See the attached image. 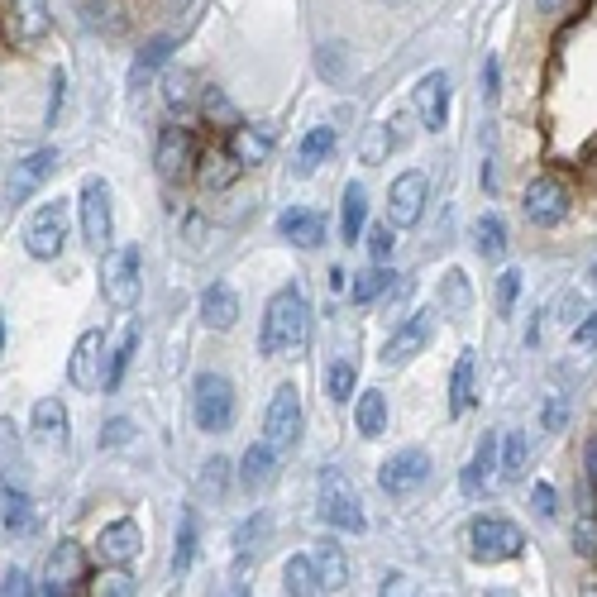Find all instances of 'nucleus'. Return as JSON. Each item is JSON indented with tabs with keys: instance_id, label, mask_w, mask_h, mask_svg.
<instances>
[{
	"instance_id": "obj_1",
	"label": "nucleus",
	"mask_w": 597,
	"mask_h": 597,
	"mask_svg": "<svg viewBox=\"0 0 597 597\" xmlns=\"http://www.w3.org/2000/svg\"><path fill=\"white\" fill-rule=\"evenodd\" d=\"M306 335H311V306H306V292H301L297 282H287V287H278V292L268 297L258 349H263V359H278V354L301 349Z\"/></svg>"
},
{
	"instance_id": "obj_2",
	"label": "nucleus",
	"mask_w": 597,
	"mask_h": 597,
	"mask_svg": "<svg viewBox=\"0 0 597 597\" xmlns=\"http://www.w3.org/2000/svg\"><path fill=\"white\" fill-rule=\"evenodd\" d=\"M316 512H320V521H325V526H335V531H349V535L368 531V516H363L359 492H354V483H349L340 469H325V473H320V502H316Z\"/></svg>"
},
{
	"instance_id": "obj_3",
	"label": "nucleus",
	"mask_w": 597,
	"mask_h": 597,
	"mask_svg": "<svg viewBox=\"0 0 597 597\" xmlns=\"http://www.w3.org/2000/svg\"><path fill=\"white\" fill-rule=\"evenodd\" d=\"M139 273H144V258H139L134 244L106 249V258H101V297H106L115 311H129V306L139 301V287H144Z\"/></svg>"
},
{
	"instance_id": "obj_4",
	"label": "nucleus",
	"mask_w": 597,
	"mask_h": 597,
	"mask_svg": "<svg viewBox=\"0 0 597 597\" xmlns=\"http://www.w3.org/2000/svg\"><path fill=\"white\" fill-rule=\"evenodd\" d=\"M192 416L206 435H220L235 421V383L225 373H201L192 387Z\"/></svg>"
},
{
	"instance_id": "obj_5",
	"label": "nucleus",
	"mask_w": 597,
	"mask_h": 597,
	"mask_svg": "<svg viewBox=\"0 0 597 597\" xmlns=\"http://www.w3.org/2000/svg\"><path fill=\"white\" fill-rule=\"evenodd\" d=\"M469 545H473V559L502 564V559H516L526 550V535H521V526L507 521V516H478L469 526Z\"/></svg>"
},
{
	"instance_id": "obj_6",
	"label": "nucleus",
	"mask_w": 597,
	"mask_h": 597,
	"mask_svg": "<svg viewBox=\"0 0 597 597\" xmlns=\"http://www.w3.org/2000/svg\"><path fill=\"white\" fill-rule=\"evenodd\" d=\"M67 244V201H48L39 211L24 220V254L48 263V258H58Z\"/></svg>"
},
{
	"instance_id": "obj_7",
	"label": "nucleus",
	"mask_w": 597,
	"mask_h": 597,
	"mask_svg": "<svg viewBox=\"0 0 597 597\" xmlns=\"http://www.w3.org/2000/svg\"><path fill=\"white\" fill-rule=\"evenodd\" d=\"M430 469H435V464H430L426 449H416V445L397 449L392 459H383V469H378V488H383L387 497H397V502H402V497H411V492L426 488Z\"/></svg>"
},
{
	"instance_id": "obj_8",
	"label": "nucleus",
	"mask_w": 597,
	"mask_h": 597,
	"mask_svg": "<svg viewBox=\"0 0 597 597\" xmlns=\"http://www.w3.org/2000/svg\"><path fill=\"white\" fill-rule=\"evenodd\" d=\"M297 435H301V392L292 383H282L273 392V402H268V416H263V440L282 459L287 449L297 445Z\"/></svg>"
},
{
	"instance_id": "obj_9",
	"label": "nucleus",
	"mask_w": 597,
	"mask_h": 597,
	"mask_svg": "<svg viewBox=\"0 0 597 597\" xmlns=\"http://www.w3.org/2000/svg\"><path fill=\"white\" fill-rule=\"evenodd\" d=\"M82 239L96 249V254H106L110 249V235H115V215H110V187L106 177H86L82 182Z\"/></svg>"
},
{
	"instance_id": "obj_10",
	"label": "nucleus",
	"mask_w": 597,
	"mask_h": 597,
	"mask_svg": "<svg viewBox=\"0 0 597 597\" xmlns=\"http://www.w3.org/2000/svg\"><path fill=\"white\" fill-rule=\"evenodd\" d=\"M53 168H58V149H39V153H29V158H20L10 168V177H5V206H24L53 177Z\"/></svg>"
},
{
	"instance_id": "obj_11",
	"label": "nucleus",
	"mask_w": 597,
	"mask_h": 597,
	"mask_svg": "<svg viewBox=\"0 0 597 597\" xmlns=\"http://www.w3.org/2000/svg\"><path fill=\"white\" fill-rule=\"evenodd\" d=\"M139 550H144V531H139V521H129V516L110 521L106 531L96 535V559H101L106 569H129V564L139 559Z\"/></svg>"
},
{
	"instance_id": "obj_12",
	"label": "nucleus",
	"mask_w": 597,
	"mask_h": 597,
	"mask_svg": "<svg viewBox=\"0 0 597 597\" xmlns=\"http://www.w3.org/2000/svg\"><path fill=\"white\" fill-rule=\"evenodd\" d=\"M82 583H86V550L77 545V540H63V545L48 555V569H43L39 593L63 597V593H77Z\"/></svg>"
},
{
	"instance_id": "obj_13",
	"label": "nucleus",
	"mask_w": 597,
	"mask_h": 597,
	"mask_svg": "<svg viewBox=\"0 0 597 597\" xmlns=\"http://www.w3.org/2000/svg\"><path fill=\"white\" fill-rule=\"evenodd\" d=\"M106 335L101 330H86L77 349H72V363H67V378L72 387H82V392H96V387H106Z\"/></svg>"
},
{
	"instance_id": "obj_14",
	"label": "nucleus",
	"mask_w": 597,
	"mask_h": 597,
	"mask_svg": "<svg viewBox=\"0 0 597 597\" xmlns=\"http://www.w3.org/2000/svg\"><path fill=\"white\" fill-rule=\"evenodd\" d=\"M153 163H158V172L163 177H187V172L196 168V139L192 129L172 125L158 134V149H153Z\"/></svg>"
},
{
	"instance_id": "obj_15",
	"label": "nucleus",
	"mask_w": 597,
	"mask_h": 597,
	"mask_svg": "<svg viewBox=\"0 0 597 597\" xmlns=\"http://www.w3.org/2000/svg\"><path fill=\"white\" fill-rule=\"evenodd\" d=\"M426 172H402L392 187H387V211H392V220L397 225H416L421 220V211H426Z\"/></svg>"
},
{
	"instance_id": "obj_16",
	"label": "nucleus",
	"mask_w": 597,
	"mask_h": 597,
	"mask_svg": "<svg viewBox=\"0 0 597 597\" xmlns=\"http://www.w3.org/2000/svg\"><path fill=\"white\" fill-rule=\"evenodd\" d=\"M411 101H416L421 125H426L430 134H440L449 120V77L445 72H426V77L416 82V91H411Z\"/></svg>"
},
{
	"instance_id": "obj_17",
	"label": "nucleus",
	"mask_w": 597,
	"mask_h": 597,
	"mask_svg": "<svg viewBox=\"0 0 597 597\" xmlns=\"http://www.w3.org/2000/svg\"><path fill=\"white\" fill-rule=\"evenodd\" d=\"M526 215H531L535 225H559V220L569 215L564 182H559V177H535L531 187H526Z\"/></svg>"
},
{
	"instance_id": "obj_18",
	"label": "nucleus",
	"mask_w": 597,
	"mask_h": 597,
	"mask_svg": "<svg viewBox=\"0 0 597 597\" xmlns=\"http://www.w3.org/2000/svg\"><path fill=\"white\" fill-rule=\"evenodd\" d=\"M430 335H435V311H416V316L406 320V325H397V335L383 344V363L416 359V354L430 344Z\"/></svg>"
},
{
	"instance_id": "obj_19",
	"label": "nucleus",
	"mask_w": 597,
	"mask_h": 597,
	"mask_svg": "<svg viewBox=\"0 0 597 597\" xmlns=\"http://www.w3.org/2000/svg\"><path fill=\"white\" fill-rule=\"evenodd\" d=\"M201 320H206L211 330H230L239 320V292L230 282H211V287L201 292Z\"/></svg>"
},
{
	"instance_id": "obj_20",
	"label": "nucleus",
	"mask_w": 597,
	"mask_h": 597,
	"mask_svg": "<svg viewBox=\"0 0 597 597\" xmlns=\"http://www.w3.org/2000/svg\"><path fill=\"white\" fill-rule=\"evenodd\" d=\"M29 426H34V435H39L43 445H67L72 421H67V406L58 402V397H39V402H34V416H29Z\"/></svg>"
},
{
	"instance_id": "obj_21",
	"label": "nucleus",
	"mask_w": 597,
	"mask_h": 597,
	"mask_svg": "<svg viewBox=\"0 0 597 597\" xmlns=\"http://www.w3.org/2000/svg\"><path fill=\"white\" fill-rule=\"evenodd\" d=\"M278 235L292 239L297 249H316L320 239H325V220H320L316 211H306V206H292V211H282Z\"/></svg>"
},
{
	"instance_id": "obj_22",
	"label": "nucleus",
	"mask_w": 597,
	"mask_h": 597,
	"mask_svg": "<svg viewBox=\"0 0 597 597\" xmlns=\"http://www.w3.org/2000/svg\"><path fill=\"white\" fill-rule=\"evenodd\" d=\"M10 20H15V39L20 43H39L53 29L48 0H10Z\"/></svg>"
},
{
	"instance_id": "obj_23",
	"label": "nucleus",
	"mask_w": 597,
	"mask_h": 597,
	"mask_svg": "<svg viewBox=\"0 0 597 597\" xmlns=\"http://www.w3.org/2000/svg\"><path fill=\"white\" fill-rule=\"evenodd\" d=\"M492 473H497V435H483L478 449H473L469 469H464V478H459V488L469 492V497H478V492H488Z\"/></svg>"
},
{
	"instance_id": "obj_24",
	"label": "nucleus",
	"mask_w": 597,
	"mask_h": 597,
	"mask_svg": "<svg viewBox=\"0 0 597 597\" xmlns=\"http://www.w3.org/2000/svg\"><path fill=\"white\" fill-rule=\"evenodd\" d=\"M340 206H344V211H340V239H344V244H359V239H363V220H368V187H363V182H349Z\"/></svg>"
},
{
	"instance_id": "obj_25",
	"label": "nucleus",
	"mask_w": 597,
	"mask_h": 597,
	"mask_svg": "<svg viewBox=\"0 0 597 597\" xmlns=\"http://www.w3.org/2000/svg\"><path fill=\"white\" fill-rule=\"evenodd\" d=\"M273 473H278V454L268 449V440H258V445L244 454V464H239V483L249 492H258L273 483Z\"/></svg>"
},
{
	"instance_id": "obj_26",
	"label": "nucleus",
	"mask_w": 597,
	"mask_h": 597,
	"mask_svg": "<svg viewBox=\"0 0 597 597\" xmlns=\"http://www.w3.org/2000/svg\"><path fill=\"white\" fill-rule=\"evenodd\" d=\"M34 526V502L15 483H0V531H29Z\"/></svg>"
},
{
	"instance_id": "obj_27",
	"label": "nucleus",
	"mask_w": 597,
	"mask_h": 597,
	"mask_svg": "<svg viewBox=\"0 0 597 597\" xmlns=\"http://www.w3.org/2000/svg\"><path fill=\"white\" fill-rule=\"evenodd\" d=\"M330 153H335V129H330V125L311 129V134L297 144V172H301V177H311V172H316Z\"/></svg>"
},
{
	"instance_id": "obj_28",
	"label": "nucleus",
	"mask_w": 597,
	"mask_h": 597,
	"mask_svg": "<svg viewBox=\"0 0 597 597\" xmlns=\"http://www.w3.org/2000/svg\"><path fill=\"white\" fill-rule=\"evenodd\" d=\"M354 426H359V435H368V440H378L387 430V397L378 387H368L359 397V406H354Z\"/></svg>"
},
{
	"instance_id": "obj_29",
	"label": "nucleus",
	"mask_w": 597,
	"mask_h": 597,
	"mask_svg": "<svg viewBox=\"0 0 597 597\" xmlns=\"http://www.w3.org/2000/svg\"><path fill=\"white\" fill-rule=\"evenodd\" d=\"M473 349H464L459 359H454V378H449V416H464L473 402Z\"/></svg>"
},
{
	"instance_id": "obj_30",
	"label": "nucleus",
	"mask_w": 597,
	"mask_h": 597,
	"mask_svg": "<svg viewBox=\"0 0 597 597\" xmlns=\"http://www.w3.org/2000/svg\"><path fill=\"white\" fill-rule=\"evenodd\" d=\"M282 583H287V593H297V597L325 593V588H320L316 555H292V559H287V569H282Z\"/></svg>"
},
{
	"instance_id": "obj_31",
	"label": "nucleus",
	"mask_w": 597,
	"mask_h": 597,
	"mask_svg": "<svg viewBox=\"0 0 597 597\" xmlns=\"http://www.w3.org/2000/svg\"><path fill=\"white\" fill-rule=\"evenodd\" d=\"M268 531H273V521H268V512H254L249 521H239L235 531V555H239V569L249 564V559L263 550V540H268Z\"/></svg>"
},
{
	"instance_id": "obj_32",
	"label": "nucleus",
	"mask_w": 597,
	"mask_h": 597,
	"mask_svg": "<svg viewBox=\"0 0 597 597\" xmlns=\"http://www.w3.org/2000/svg\"><path fill=\"white\" fill-rule=\"evenodd\" d=\"M168 53H172V39H168V34H158V39H153L149 48L139 53V63L129 67V86H134V91H144V86L153 82V72L168 63Z\"/></svg>"
},
{
	"instance_id": "obj_33",
	"label": "nucleus",
	"mask_w": 597,
	"mask_h": 597,
	"mask_svg": "<svg viewBox=\"0 0 597 597\" xmlns=\"http://www.w3.org/2000/svg\"><path fill=\"white\" fill-rule=\"evenodd\" d=\"M268 149H273V144H268V134H258V129H244V125L230 129V153H235L244 168L263 163V158H268Z\"/></svg>"
},
{
	"instance_id": "obj_34",
	"label": "nucleus",
	"mask_w": 597,
	"mask_h": 597,
	"mask_svg": "<svg viewBox=\"0 0 597 597\" xmlns=\"http://www.w3.org/2000/svg\"><path fill=\"white\" fill-rule=\"evenodd\" d=\"M239 168H244V163H239L230 149L211 153V158L201 163V187H206V192H215V187H230V182L239 177Z\"/></svg>"
},
{
	"instance_id": "obj_35",
	"label": "nucleus",
	"mask_w": 597,
	"mask_h": 597,
	"mask_svg": "<svg viewBox=\"0 0 597 597\" xmlns=\"http://www.w3.org/2000/svg\"><path fill=\"white\" fill-rule=\"evenodd\" d=\"M473 249L483 258H502L507 254V225H502L497 215H483V220L473 225Z\"/></svg>"
},
{
	"instance_id": "obj_36",
	"label": "nucleus",
	"mask_w": 597,
	"mask_h": 597,
	"mask_svg": "<svg viewBox=\"0 0 597 597\" xmlns=\"http://www.w3.org/2000/svg\"><path fill=\"white\" fill-rule=\"evenodd\" d=\"M354 383H359L354 359H330V368H325V397H330V402H349V397H354Z\"/></svg>"
},
{
	"instance_id": "obj_37",
	"label": "nucleus",
	"mask_w": 597,
	"mask_h": 597,
	"mask_svg": "<svg viewBox=\"0 0 597 597\" xmlns=\"http://www.w3.org/2000/svg\"><path fill=\"white\" fill-rule=\"evenodd\" d=\"M134 349H139V325L129 320L125 335H120V344L110 349V359H106V387H120V378H125L129 359H134Z\"/></svg>"
},
{
	"instance_id": "obj_38",
	"label": "nucleus",
	"mask_w": 597,
	"mask_h": 597,
	"mask_svg": "<svg viewBox=\"0 0 597 597\" xmlns=\"http://www.w3.org/2000/svg\"><path fill=\"white\" fill-rule=\"evenodd\" d=\"M397 273H387V268H373V273H363L359 282H354V301L359 306H373V301H383L387 292H397Z\"/></svg>"
},
{
	"instance_id": "obj_39",
	"label": "nucleus",
	"mask_w": 597,
	"mask_h": 597,
	"mask_svg": "<svg viewBox=\"0 0 597 597\" xmlns=\"http://www.w3.org/2000/svg\"><path fill=\"white\" fill-rule=\"evenodd\" d=\"M15 473H20V430L10 416H0V478L15 483Z\"/></svg>"
},
{
	"instance_id": "obj_40",
	"label": "nucleus",
	"mask_w": 597,
	"mask_h": 597,
	"mask_svg": "<svg viewBox=\"0 0 597 597\" xmlns=\"http://www.w3.org/2000/svg\"><path fill=\"white\" fill-rule=\"evenodd\" d=\"M201 110H206V120H211V125H220V129H239V125H244V120H239V110H235V101H230L225 91H215V86H206Z\"/></svg>"
},
{
	"instance_id": "obj_41",
	"label": "nucleus",
	"mask_w": 597,
	"mask_h": 597,
	"mask_svg": "<svg viewBox=\"0 0 597 597\" xmlns=\"http://www.w3.org/2000/svg\"><path fill=\"white\" fill-rule=\"evenodd\" d=\"M192 559H196V512L187 507L182 512V535H177V555H172V574L182 578L192 569Z\"/></svg>"
},
{
	"instance_id": "obj_42",
	"label": "nucleus",
	"mask_w": 597,
	"mask_h": 597,
	"mask_svg": "<svg viewBox=\"0 0 597 597\" xmlns=\"http://www.w3.org/2000/svg\"><path fill=\"white\" fill-rule=\"evenodd\" d=\"M316 569H320V588L325 593H335V588H344V578H349V564H344V555L330 545V550H320L316 555Z\"/></svg>"
},
{
	"instance_id": "obj_43",
	"label": "nucleus",
	"mask_w": 597,
	"mask_h": 597,
	"mask_svg": "<svg viewBox=\"0 0 597 597\" xmlns=\"http://www.w3.org/2000/svg\"><path fill=\"white\" fill-rule=\"evenodd\" d=\"M196 483H201V492H206V497H225V488H230V459H220V454H215V459H206Z\"/></svg>"
},
{
	"instance_id": "obj_44",
	"label": "nucleus",
	"mask_w": 597,
	"mask_h": 597,
	"mask_svg": "<svg viewBox=\"0 0 597 597\" xmlns=\"http://www.w3.org/2000/svg\"><path fill=\"white\" fill-rule=\"evenodd\" d=\"M163 86H168L163 96H168V106H172V110H187V106H192V86H196L192 72H182V67H177V72H172V77H168Z\"/></svg>"
},
{
	"instance_id": "obj_45",
	"label": "nucleus",
	"mask_w": 597,
	"mask_h": 597,
	"mask_svg": "<svg viewBox=\"0 0 597 597\" xmlns=\"http://www.w3.org/2000/svg\"><path fill=\"white\" fill-rule=\"evenodd\" d=\"M516 292H521V268H507V273L497 278V311H502V316H512Z\"/></svg>"
},
{
	"instance_id": "obj_46",
	"label": "nucleus",
	"mask_w": 597,
	"mask_h": 597,
	"mask_svg": "<svg viewBox=\"0 0 597 597\" xmlns=\"http://www.w3.org/2000/svg\"><path fill=\"white\" fill-rule=\"evenodd\" d=\"M574 550L583 559H597V516H583L574 526Z\"/></svg>"
},
{
	"instance_id": "obj_47",
	"label": "nucleus",
	"mask_w": 597,
	"mask_h": 597,
	"mask_svg": "<svg viewBox=\"0 0 597 597\" xmlns=\"http://www.w3.org/2000/svg\"><path fill=\"white\" fill-rule=\"evenodd\" d=\"M440 301H449L454 311H464V306H469V282H464V273H449L445 287H440Z\"/></svg>"
},
{
	"instance_id": "obj_48",
	"label": "nucleus",
	"mask_w": 597,
	"mask_h": 597,
	"mask_svg": "<svg viewBox=\"0 0 597 597\" xmlns=\"http://www.w3.org/2000/svg\"><path fill=\"white\" fill-rule=\"evenodd\" d=\"M526 454H531V445H526V435L516 430V435H507V449H502V469L516 473L521 464H526Z\"/></svg>"
},
{
	"instance_id": "obj_49",
	"label": "nucleus",
	"mask_w": 597,
	"mask_h": 597,
	"mask_svg": "<svg viewBox=\"0 0 597 597\" xmlns=\"http://www.w3.org/2000/svg\"><path fill=\"white\" fill-rule=\"evenodd\" d=\"M129 435H134V426H129L125 416H115V421H106V430H101V449H125Z\"/></svg>"
},
{
	"instance_id": "obj_50",
	"label": "nucleus",
	"mask_w": 597,
	"mask_h": 597,
	"mask_svg": "<svg viewBox=\"0 0 597 597\" xmlns=\"http://www.w3.org/2000/svg\"><path fill=\"white\" fill-rule=\"evenodd\" d=\"M320 72L340 82L344 77V43H325V48H320Z\"/></svg>"
},
{
	"instance_id": "obj_51",
	"label": "nucleus",
	"mask_w": 597,
	"mask_h": 597,
	"mask_svg": "<svg viewBox=\"0 0 597 597\" xmlns=\"http://www.w3.org/2000/svg\"><path fill=\"white\" fill-rule=\"evenodd\" d=\"M96 593H106V597H129V593H139V583L125 574V569H115L110 578H101V588Z\"/></svg>"
},
{
	"instance_id": "obj_52",
	"label": "nucleus",
	"mask_w": 597,
	"mask_h": 597,
	"mask_svg": "<svg viewBox=\"0 0 597 597\" xmlns=\"http://www.w3.org/2000/svg\"><path fill=\"white\" fill-rule=\"evenodd\" d=\"M368 254L378 258V263H387V258H392V230L373 225V230H368Z\"/></svg>"
},
{
	"instance_id": "obj_53",
	"label": "nucleus",
	"mask_w": 597,
	"mask_h": 597,
	"mask_svg": "<svg viewBox=\"0 0 597 597\" xmlns=\"http://www.w3.org/2000/svg\"><path fill=\"white\" fill-rule=\"evenodd\" d=\"M555 502H559V497H555V488H550V483H535V492H531V507H535V512H540V516H555Z\"/></svg>"
},
{
	"instance_id": "obj_54",
	"label": "nucleus",
	"mask_w": 597,
	"mask_h": 597,
	"mask_svg": "<svg viewBox=\"0 0 597 597\" xmlns=\"http://www.w3.org/2000/svg\"><path fill=\"white\" fill-rule=\"evenodd\" d=\"M0 593H5V597H20V593H39V588L29 583V574L10 569V574H5V583H0Z\"/></svg>"
},
{
	"instance_id": "obj_55",
	"label": "nucleus",
	"mask_w": 597,
	"mask_h": 597,
	"mask_svg": "<svg viewBox=\"0 0 597 597\" xmlns=\"http://www.w3.org/2000/svg\"><path fill=\"white\" fill-rule=\"evenodd\" d=\"M574 344H578V349H597V311L583 316V325L574 330Z\"/></svg>"
},
{
	"instance_id": "obj_56",
	"label": "nucleus",
	"mask_w": 597,
	"mask_h": 597,
	"mask_svg": "<svg viewBox=\"0 0 597 597\" xmlns=\"http://www.w3.org/2000/svg\"><path fill=\"white\" fill-rule=\"evenodd\" d=\"M387 149H392V139H387V129H378V139H373V144H363V163H383Z\"/></svg>"
},
{
	"instance_id": "obj_57",
	"label": "nucleus",
	"mask_w": 597,
	"mask_h": 597,
	"mask_svg": "<svg viewBox=\"0 0 597 597\" xmlns=\"http://www.w3.org/2000/svg\"><path fill=\"white\" fill-rule=\"evenodd\" d=\"M483 96H497V58L483 63Z\"/></svg>"
},
{
	"instance_id": "obj_58",
	"label": "nucleus",
	"mask_w": 597,
	"mask_h": 597,
	"mask_svg": "<svg viewBox=\"0 0 597 597\" xmlns=\"http://www.w3.org/2000/svg\"><path fill=\"white\" fill-rule=\"evenodd\" d=\"M545 426H550V430H555V426H564V402H559V397H555V402H550V406H545Z\"/></svg>"
},
{
	"instance_id": "obj_59",
	"label": "nucleus",
	"mask_w": 597,
	"mask_h": 597,
	"mask_svg": "<svg viewBox=\"0 0 597 597\" xmlns=\"http://www.w3.org/2000/svg\"><path fill=\"white\" fill-rule=\"evenodd\" d=\"M383 593H387V597H397V593H411V583H406V578H397V574H392V578H387V583H383Z\"/></svg>"
},
{
	"instance_id": "obj_60",
	"label": "nucleus",
	"mask_w": 597,
	"mask_h": 597,
	"mask_svg": "<svg viewBox=\"0 0 597 597\" xmlns=\"http://www.w3.org/2000/svg\"><path fill=\"white\" fill-rule=\"evenodd\" d=\"M588 473H593V478H597V440H593V445H588Z\"/></svg>"
},
{
	"instance_id": "obj_61",
	"label": "nucleus",
	"mask_w": 597,
	"mask_h": 597,
	"mask_svg": "<svg viewBox=\"0 0 597 597\" xmlns=\"http://www.w3.org/2000/svg\"><path fill=\"white\" fill-rule=\"evenodd\" d=\"M559 5H564V0H540V10H545V15H555Z\"/></svg>"
},
{
	"instance_id": "obj_62",
	"label": "nucleus",
	"mask_w": 597,
	"mask_h": 597,
	"mask_svg": "<svg viewBox=\"0 0 597 597\" xmlns=\"http://www.w3.org/2000/svg\"><path fill=\"white\" fill-rule=\"evenodd\" d=\"M0 354H5V316H0Z\"/></svg>"
}]
</instances>
